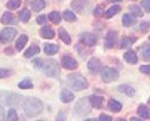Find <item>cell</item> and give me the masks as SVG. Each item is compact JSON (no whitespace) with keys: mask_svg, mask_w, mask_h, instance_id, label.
Returning a JSON list of instances; mask_svg holds the SVG:
<instances>
[{"mask_svg":"<svg viewBox=\"0 0 150 121\" xmlns=\"http://www.w3.org/2000/svg\"><path fill=\"white\" fill-rule=\"evenodd\" d=\"M44 109V105L39 99H35V97H29V99H25L23 102V110H24V114L29 117H34V116L39 115Z\"/></svg>","mask_w":150,"mask_h":121,"instance_id":"6da1fadb","label":"cell"},{"mask_svg":"<svg viewBox=\"0 0 150 121\" xmlns=\"http://www.w3.org/2000/svg\"><path fill=\"white\" fill-rule=\"evenodd\" d=\"M68 84L70 87H73L75 90H84L88 87V81L85 80V77H84L81 74H70L68 76Z\"/></svg>","mask_w":150,"mask_h":121,"instance_id":"7a4b0ae2","label":"cell"},{"mask_svg":"<svg viewBox=\"0 0 150 121\" xmlns=\"http://www.w3.org/2000/svg\"><path fill=\"white\" fill-rule=\"evenodd\" d=\"M24 97L18 94H13V92H0V101H3L5 105L11 106H19L24 102Z\"/></svg>","mask_w":150,"mask_h":121,"instance_id":"3957f363","label":"cell"},{"mask_svg":"<svg viewBox=\"0 0 150 121\" xmlns=\"http://www.w3.org/2000/svg\"><path fill=\"white\" fill-rule=\"evenodd\" d=\"M90 109H91L90 99L83 97V99H80L76 104H75L74 113L76 115H79V116H85V115H88L89 113H90Z\"/></svg>","mask_w":150,"mask_h":121,"instance_id":"277c9868","label":"cell"},{"mask_svg":"<svg viewBox=\"0 0 150 121\" xmlns=\"http://www.w3.org/2000/svg\"><path fill=\"white\" fill-rule=\"evenodd\" d=\"M41 69L44 70V72L48 76L51 77H55L59 75V68H58V64L54 60H48V61H43V66Z\"/></svg>","mask_w":150,"mask_h":121,"instance_id":"5b68a950","label":"cell"},{"mask_svg":"<svg viewBox=\"0 0 150 121\" xmlns=\"http://www.w3.org/2000/svg\"><path fill=\"white\" fill-rule=\"evenodd\" d=\"M119 77V72L111 68H103L101 69V79L104 82H111Z\"/></svg>","mask_w":150,"mask_h":121,"instance_id":"8992f818","label":"cell"},{"mask_svg":"<svg viewBox=\"0 0 150 121\" xmlns=\"http://www.w3.org/2000/svg\"><path fill=\"white\" fill-rule=\"evenodd\" d=\"M16 35V29L13 27H8L0 31V43H10V41L15 38Z\"/></svg>","mask_w":150,"mask_h":121,"instance_id":"52a82bcc","label":"cell"},{"mask_svg":"<svg viewBox=\"0 0 150 121\" xmlns=\"http://www.w3.org/2000/svg\"><path fill=\"white\" fill-rule=\"evenodd\" d=\"M62 64H63V66L65 69H69V70H73V69H76L78 68L76 60L73 59L71 56H69V55H65V56H63Z\"/></svg>","mask_w":150,"mask_h":121,"instance_id":"ba28073f","label":"cell"},{"mask_svg":"<svg viewBox=\"0 0 150 121\" xmlns=\"http://www.w3.org/2000/svg\"><path fill=\"white\" fill-rule=\"evenodd\" d=\"M115 41H116V31L114 30H110L106 35V39H105V48L106 49H111L112 46L115 45Z\"/></svg>","mask_w":150,"mask_h":121,"instance_id":"9c48e42d","label":"cell"},{"mask_svg":"<svg viewBox=\"0 0 150 121\" xmlns=\"http://www.w3.org/2000/svg\"><path fill=\"white\" fill-rule=\"evenodd\" d=\"M88 69L90 70L91 72H98V71H100L103 66H101V63H100V60L99 59H90V61L88 63Z\"/></svg>","mask_w":150,"mask_h":121,"instance_id":"30bf717a","label":"cell"},{"mask_svg":"<svg viewBox=\"0 0 150 121\" xmlns=\"http://www.w3.org/2000/svg\"><path fill=\"white\" fill-rule=\"evenodd\" d=\"M81 43L89 46H93L96 43V38H95V35L90 34V32H85V34L81 35Z\"/></svg>","mask_w":150,"mask_h":121,"instance_id":"8fae6325","label":"cell"},{"mask_svg":"<svg viewBox=\"0 0 150 121\" xmlns=\"http://www.w3.org/2000/svg\"><path fill=\"white\" fill-rule=\"evenodd\" d=\"M124 59H125V61H128L129 64H137L138 63V56L133 50H129L128 53H125Z\"/></svg>","mask_w":150,"mask_h":121,"instance_id":"7c38bea8","label":"cell"},{"mask_svg":"<svg viewBox=\"0 0 150 121\" xmlns=\"http://www.w3.org/2000/svg\"><path fill=\"white\" fill-rule=\"evenodd\" d=\"M44 51L48 55H54L59 51V46L55 44H44Z\"/></svg>","mask_w":150,"mask_h":121,"instance_id":"4fadbf2b","label":"cell"},{"mask_svg":"<svg viewBox=\"0 0 150 121\" xmlns=\"http://www.w3.org/2000/svg\"><path fill=\"white\" fill-rule=\"evenodd\" d=\"M40 35L43 36L44 39H51V38H54L55 32H54V30L51 29V27L45 26V27H43V29L40 30Z\"/></svg>","mask_w":150,"mask_h":121,"instance_id":"5bb4252c","label":"cell"},{"mask_svg":"<svg viewBox=\"0 0 150 121\" xmlns=\"http://www.w3.org/2000/svg\"><path fill=\"white\" fill-rule=\"evenodd\" d=\"M73 99H74V94L69 90H63L62 94H60V100L63 102H70L73 101Z\"/></svg>","mask_w":150,"mask_h":121,"instance_id":"9a60e30c","label":"cell"},{"mask_svg":"<svg viewBox=\"0 0 150 121\" xmlns=\"http://www.w3.org/2000/svg\"><path fill=\"white\" fill-rule=\"evenodd\" d=\"M118 90L128 96H134V94H135V90L129 85H120V86H118Z\"/></svg>","mask_w":150,"mask_h":121,"instance_id":"2e32d148","label":"cell"},{"mask_svg":"<svg viewBox=\"0 0 150 121\" xmlns=\"http://www.w3.org/2000/svg\"><path fill=\"white\" fill-rule=\"evenodd\" d=\"M39 53H40V49L38 48L36 45H31L30 48L25 51V58L30 59V58H33V56H35V55H38Z\"/></svg>","mask_w":150,"mask_h":121,"instance_id":"e0dca14e","label":"cell"},{"mask_svg":"<svg viewBox=\"0 0 150 121\" xmlns=\"http://www.w3.org/2000/svg\"><path fill=\"white\" fill-rule=\"evenodd\" d=\"M1 23L3 24H15L16 20L11 13H5L1 18Z\"/></svg>","mask_w":150,"mask_h":121,"instance_id":"ac0fdd59","label":"cell"},{"mask_svg":"<svg viewBox=\"0 0 150 121\" xmlns=\"http://www.w3.org/2000/svg\"><path fill=\"white\" fill-rule=\"evenodd\" d=\"M138 114L140 115V117H143V119H150V110L145 105H140L139 106Z\"/></svg>","mask_w":150,"mask_h":121,"instance_id":"d6986e66","label":"cell"},{"mask_svg":"<svg viewBox=\"0 0 150 121\" xmlns=\"http://www.w3.org/2000/svg\"><path fill=\"white\" fill-rule=\"evenodd\" d=\"M90 99V102L93 106H95V108H101L103 106V101H104V99H103L101 96H96V95H93L89 97Z\"/></svg>","mask_w":150,"mask_h":121,"instance_id":"ffe728a7","label":"cell"},{"mask_svg":"<svg viewBox=\"0 0 150 121\" xmlns=\"http://www.w3.org/2000/svg\"><path fill=\"white\" fill-rule=\"evenodd\" d=\"M44 6H45V1H44V0H35V1L31 3V8H33V10H35V11L43 10Z\"/></svg>","mask_w":150,"mask_h":121,"instance_id":"44dd1931","label":"cell"},{"mask_svg":"<svg viewBox=\"0 0 150 121\" xmlns=\"http://www.w3.org/2000/svg\"><path fill=\"white\" fill-rule=\"evenodd\" d=\"M28 43V36L26 35H21L20 38H19L18 40H16V43H15V48L18 49V50H21L25 46V44Z\"/></svg>","mask_w":150,"mask_h":121,"instance_id":"7402d4cb","label":"cell"},{"mask_svg":"<svg viewBox=\"0 0 150 121\" xmlns=\"http://www.w3.org/2000/svg\"><path fill=\"white\" fill-rule=\"evenodd\" d=\"M109 109L111 111H114V113H119L121 110V104L116 100H110L109 101Z\"/></svg>","mask_w":150,"mask_h":121,"instance_id":"603a6c76","label":"cell"},{"mask_svg":"<svg viewBox=\"0 0 150 121\" xmlns=\"http://www.w3.org/2000/svg\"><path fill=\"white\" fill-rule=\"evenodd\" d=\"M59 36H60V39H62L67 45H69L70 43H71V39H70V36H69L68 32L65 31V29H60L59 30Z\"/></svg>","mask_w":150,"mask_h":121,"instance_id":"cb8c5ba5","label":"cell"},{"mask_svg":"<svg viewBox=\"0 0 150 121\" xmlns=\"http://www.w3.org/2000/svg\"><path fill=\"white\" fill-rule=\"evenodd\" d=\"M120 11V6L119 5H114V6H111L110 9H108V11H106V14H105V16L109 19V18H111V16H114L115 14H118Z\"/></svg>","mask_w":150,"mask_h":121,"instance_id":"d4e9b609","label":"cell"},{"mask_svg":"<svg viewBox=\"0 0 150 121\" xmlns=\"http://www.w3.org/2000/svg\"><path fill=\"white\" fill-rule=\"evenodd\" d=\"M30 15H31L30 11L25 9V10H21L20 13H19V19H20L23 23H26L28 20L30 19Z\"/></svg>","mask_w":150,"mask_h":121,"instance_id":"484cf974","label":"cell"},{"mask_svg":"<svg viewBox=\"0 0 150 121\" xmlns=\"http://www.w3.org/2000/svg\"><path fill=\"white\" fill-rule=\"evenodd\" d=\"M48 18L50 19L51 23H54V24H59L60 23V15H59L58 11H51Z\"/></svg>","mask_w":150,"mask_h":121,"instance_id":"4316f807","label":"cell"},{"mask_svg":"<svg viewBox=\"0 0 150 121\" xmlns=\"http://www.w3.org/2000/svg\"><path fill=\"white\" fill-rule=\"evenodd\" d=\"M142 53H143V58L145 60H150V45L149 44H144L143 45Z\"/></svg>","mask_w":150,"mask_h":121,"instance_id":"83f0119b","label":"cell"},{"mask_svg":"<svg viewBox=\"0 0 150 121\" xmlns=\"http://www.w3.org/2000/svg\"><path fill=\"white\" fill-rule=\"evenodd\" d=\"M134 41H135V39H133V38H123L121 39V43H120V48L121 49L128 48V46H130Z\"/></svg>","mask_w":150,"mask_h":121,"instance_id":"f1b7e54d","label":"cell"},{"mask_svg":"<svg viewBox=\"0 0 150 121\" xmlns=\"http://www.w3.org/2000/svg\"><path fill=\"white\" fill-rule=\"evenodd\" d=\"M64 19L67 21H74L76 20V16H75V14L70 10H65L64 11Z\"/></svg>","mask_w":150,"mask_h":121,"instance_id":"f546056e","label":"cell"},{"mask_svg":"<svg viewBox=\"0 0 150 121\" xmlns=\"http://www.w3.org/2000/svg\"><path fill=\"white\" fill-rule=\"evenodd\" d=\"M20 4H21V0H9L6 6L9 9H18L19 6H20Z\"/></svg>","mask_w":150,"mask_h":121,"instance_id":"4dcf8cb0","label":"cell"},{"mask_svg":"<svg viewBox=\"0 0 150 121\" xmlns=\"http://www.w3.org/2000/svg\"><path fill=\"white\" fill-rule=\"evenodd\" d=\"M19 87H20V89H31L33 82L29 80V79H25V80H23L20 84H19Z\"/></svg>","mask_w":150,"mask_h":121,"instance_id":"1f68e13d","label":"cell"},{"mask_svg":"<svg viewBox=\"0 0 150 121\" xmlns=\"http://www.w3.org/2000/svg\"><path fill=\"white\" fill-rule=\"evenodd\" d=\"M83 5H84V1L83 0H74V1L71 3V6L74 9H76L78 11H81L83 10Z\"/></svg>","mask_w":150,"mask_h":121,"instance_id":"d6a6232c","label":"cell"},{"mask_svg":"<svg viewBox=\"0 0 150 121\" xmlns=\"http://www.w3.org/2000/svg\"><path fill=\"white\" fill-rule=\"evenodd\" d=\"M123 24H124L125 26L133 25V24H134V19H133V18H131L130 15H128V14H126V15L123 16Z\"/></svg>","mask_w":150,"mask_h":121,"instance_id":"836d02e7","label":"cell"},{"mask_svg":"<svg viewBox=\"0 0 150 121\" xmlns=\"http://www.w3.org/2000/svg\"><path fill=\"white\" fill-rule=\"evenodd\" d=\"M130 10H131V13H133L135 16H138V18L143 16V11L140 10V8H139V6H137V5H133V6H130Z\"/></svg>","mask_w":150,"mask_h":121,"instance_id":"e575fe53","label":"cell"},{"mask_svg":"<svg viewBox=\"0 0 150 121\" xmlns=\"http://www.w3.org/2000/svg\"><path fill=\"white\" fill-rule=\"evenodd\" d=\"M16 119H18L16 111L14 110V109H10V110H9V113H8V120L9 121H14V120H16Z\"/></svg>","mask_w":150,"mask_h":121,"instance_id":"d590c367","label":"cell"},{"mask_svg":"<svg viewBox=\"0 0 150 121\" xmlns=\"http://www.w3.org/2000/svg\"><path fill=\"white\" fill-rule=\"evenodd\" d=\"M103 13H104V6H103V5H98L95 8V10H94V15H95V16H101Z\"/></svg>","mask_w":150,"mask_h":121,"instance_id":"8d00e7d4","label":"cell"},{"mask_svg":"<svg viewBox=\"0 0 150 121\" xmlns=\"http://www.w3.org/2000/svg\"><path fill=\"white\" fill-rule=\"evenodd\" d=\"M9 75H11V71L8 69H0V79L1 77H6Z\"/></svg>","mask_w":150,"mask_h":121,"instance_id":"74e56055","label":"cell"},{"mask_svg":"<svg viewBox=\"0 0 150 121\" xmlns=\"http://www.w3.org/2000/svg\"><path fill=\"white\" fill-rule=\"evenodd\" d=\"M142 6L146 11H150V0H143V1H142Z\"/></svg>","mask_w":150,"mask_h":121,"instance_id":"f35d334b","label":"cell"},{"mask_svg":"<svg viewBox=\"0 0 150 121\" xmlns=\"http://www.w3.org/2000/svg\"><path fill=\"white\" fill-rule=\"evenodd\" d=\"M140 71L144 74H149L150 75V65H144V66L140 68Z\"/></svg>","mask_w":150,"mask_h":121,"instance_id":"ab89813d","label":"cell"},{"mask_svg":"<svg viewBox=\"0 0 150 121\" xmlns=\"http://www.w3.org/2000/svg\"><path fill=\"white\" fill-rule=\"evenodd\" d=\"M99 120H100V121H111L112 119L110 117V116H109V115H104V114H103V115H100V117H99Z\"/></svg>","mask_w":150,"mask_h":121,"instance_id":"60d3db41","label":"cell"},{"mask_svg":"<svg viewBox=\"0 0 150 121\" xmlns=\"http://www.w3.org/2000/svg\"><path fill=\"white\" fill-rule=\"evenodd\" d=\"M149 26H150V23H143V24L140 25V29H142V31H146Z\"/></svg>","mask_w":150,"mask_h":121,"instance_id":"b9f144b4","label":"cell"},{"mask_svg":"<svg viewBox=\"0 0 150 121\" xmlns=\"http://www.w3.org/2000/svg\"><path fill=\"white\" fill-rule=\"evenodd\" d=\"M46 19H48V18H46L45 15H40L39 18H38V23H39V24H44V23L46 21Z\"/></svg>","mask_w":150,"mask_h":121,"instance_id":"7bdbcfd3","label":"cell"},{"mask_svg":"<svg viewBox=\"0 0 150 121\" xmlns=\"http://www.w3.org/2000/svg\"><path fill=\"white\" fill-rule=\"evenodd\" d=\"M0 120H4V109L0 106Z\"/></svg>","mask_w":150,"mask_h":121,"instance_id":"ee69618b","label":"cell"},{"mask_svg":"<svg viewBox=\"0 0 150 121\" xmlns=\"http://www.w3.org/2000/svg\"><path fill=\"white\" fill-rule=\"evenodd\" d=\"M110 1H112V3H120L121 0H110Z\"/></svg>","mask_w":150,"mask_h":121,"instance_id":"f6af8a7d","label":"cell"},{"mask_svg":"<svg viewBox=\"0 0 150 121\" xmlns=\"http://www.w3.org/2000/svg\"><path fill=\"white\" fill-rule=\"evenodd\" d=\"M149 102H150V99H149Z\"/></svg>","mask_w":150,"mask_h":121,"instance_id":"bcb514c9","label":"cell"},{"mask_svg":"<svg viewBox=\"0 0 150 121\" xmlns=\"http://www.w3.org/2000/svg\"><path fill=\"white\" fill-rule=\"evenodd\" d=\"M149 39H150V36H149Z\"/></svg>","mask_w":150,"mask_h":121,"instance_id":"7dc6e473","label":"cell"}]
</instances>
